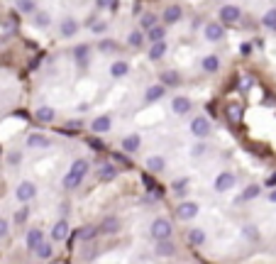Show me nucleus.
Returning <instances> with one entry per match:
<instances>
[{"instance_id":"41","label":"nucleus","mask_w":276,"mask_h":264,"mask_svg":"<svg viewBox=\"0 0 276 264\" xmlns=\"http://www.w3.org/2000/svg\"><path fill=\"white\" fill-rule=\"evenodd\" d=\"M113 162L120 164V166H125V169H130V159H127L123 152H115V154H113Z\"/></svg>"},{"instance_id":"5","label":"nucleus","mask_w":276,"mask_h":264,"mask_svg":"<svg viewBox=\"0 0 276 264\" xmlns=\"http://www.w3.org/2000/svg\"><path fill=\"white\" fill-rule=\"evenodd\" d=\"M198 203H193V200H181L179 203V208H176V218L179 220H193L196 215H198Z\"/></svg>"},{"instance_id":"39","label":"nucleus","mask_w":276,"mask_h":264,"mask_svg":"<svg viewBox=\"0 0 276 264\" xmlns=\"http://www.w3.org/2000/svg\"><path fill=\"white\" fill-rule=\"evenodd\" d=\"M49 22H52L49 12H37V15H34V25H37V27H49Z\"/></svg>"},{"instance_id":"48","label":"nucleus","mask_w":276,"mask_h":264,"mask_svg":"<svg viewBox=\"0 0 276 264\" xmlns=\"http://www.w3.org/2000/svg\"><path fill=\"white\" fill-rule=\"evenodd\" d=\"M7 232H10V230H7V220H5V218H0V240H5V237H7Z\"/></svg>"},{"instance_id":"38","label":"nucleus","mask_w":276,"mask_h":264,"mask_svg":"<svg viewBox=\"0 0 276 264\" xmlns=\"http://www.w3.org/2000/svg\"><path fill=\"white\" fill-rule=\"evenodd\" d=\"M142 42H144V34H142L139 30L130 32V37H127V44H130V47H142Z\"/></svg>"},{"instance_id":"25","label":"nucleus","mask_w":276,"mask_h":264,"mask_svg":"<svg viewBox=\"0 0 276 264\" xmlns=\"http://www.w3.org/2000/svg\"><path fill=\"white\" fill-rule=\"evenodd\" d=\"M110 125H113V120H110L108 115H100V118H95V120H93V125H91V128H93V132H98V134H100V132L110 130Z\"/></svg>"},{"instance_id":"1","label":"nucleus","mask_w":276,"mask_h":264,"mask_svg":"<svg viewBox=\"0 0 276 264\" xmlns=\"http://www.w3.org/2000/svg\"><path fill=\"white\" fill-rule=\"evenodd\" d=\"M86 174H88V162H86V159H76V162L71 164L69 174L64 176V189H66V191L78 189L81 181L86 179Z\"/></svg>"},{"instance_id":"7","label":"nucleus","mask_w":276,"mask_h":264,"mask_svg":"<svg viewBox=\"0 0 276 264\" xmlns=\"http://www.w3.org/2000/svg\"><path fill=\"white\" fill-rule=\"evenodd\" d=\"M191 132L198 137V139H203L210 134V120H208L206 115H198V118H193L191 120Z\"/></svg>"},{"instance_id":"33","label":"nucleus","mask_w":276,"mask_h":264,"mask_svg":"<svg viewBox=\"0 0 276 264\" xmlns=\"http://www.w3.org/2000/svg\"><path fill=\"white\" fill-rule=\"evenodd\" d=\"M98 49H100V54H110V52H118V49H120V44H118V42H113V39H100Z\"/></svg>"},{"instance_id":"24","label":"nucleus","mask_w":276,"mask_h":264,"mask_svg":"<svg viewBox=\"0 0 276 264\" xmlns=\"http://www.w3.org/2000/svg\"><path fill=\"white\" fill-rule=\"evenodd\" d=\"M188 242H191L193 247H201V245L206 242V230H201V228L188 230Z\"/></svg>"},{"instance_id":"34","label":"nucleus","mask_w":276,"mask_h":264,"mask_svg":"<svg viewBox=\"0 0 276 264\" xmlns=\"http://www.w3.org/2000/svg\"><path fill=\"white\" fill-rule=\"evenodd\" d=\"M139 25H142V30H152L156 25V15L154 12H144L142 20H139Z\"/></svg>"},{"instance_id":"28","label":"nucleus","mask_w":276,"mask_h":264,"mask_svg":"<svg viewBox=\"0 0 276 264\" xmlns=\"http://www.w3.org/2000/svg\"><path fill=\"white\" fill-rule=\"evenodd\" d=\"M127 71H130L127 62H115V64L110 66V76L113 78H123V76H127Z\"/></svg>"},{"instance_id":"21","label":"nucleus","mask_w":276,"mask_h":264,"mask_svg":"<svg viewBox=\"0 0 276 264\" xmlns=\"http://www.w3.org/2000/svg\"><path fill=\"white\" fill-rule=\"evenodd\" d=\"M227 120H230L232 125H240V123H242V105L230 103V105H227Z\"/></svg>"},{"instance_id":"2","label":"nucleus","mask_w":276,"mask_h":264,"mask_svg":"<svg viewBox=\"0 0 276 264\" xmlns=\"http://www.w3.org/2000/svg\"><path fill=\"white\" fill-rule=\"evenodd\" d=\"M149 235H152L156 242H159V240H171V235H174V228H171V223H169L166 218H156V220H152Z\"/></svg>"},{"instance_id":"14","label":"nucleus","mask_w":276,"mask_h":264,"mask_svg":"<svg viewBox=\"0 0 276 264\" xmlns=\"http://www.w3.org/2000/svg\"><path fill=\"white\" fill-rule=\"evenodd\" d=\"M164 25H174V22H179L181 17H184V10L179 7V5H169L166 10H164Z\"/></svg>"},{"instance_id":"10","label":"nucleus","mask_w":276,"mask_h":264,"mask_svg":"<svg viewBox=\"0 0 276 264\" xmlns=\"http://www.w3.org/2000/svg\"><path fill=\"white\" fill-rule=\"evenodd\" d=\"M225 37V27L220 22H208L206 25V39L208 42H220Z\"/></svg>"},{"instance_id":"23","label":"nucleus","mask_w":276,"mask_h":264,"mask_svg":"<svg viewBox=\"0 0 276 264\" xmlns=\"http://www.w3.org/2000/svg\"><path fill=\"white\" fill-rule=\"evenodd\" d=\"M98 235V225H83L81 230H78V242H88V240H93Z\"/></svg>"},{"instance_id":"49","label":"nucleus","mask_w":276,"mask_h":264,"mask_svg":"<svg viewBox=\"0 0 276 264\" xmlns=\"http://www.w3.org/2000/svg\"><path fill=\"white\" fill-rule=\"evenodd\" d=\"M88 144H91L95 152H100V149H103V142H100V139H88Z\"/></svg>"},{"instance_id":"27","label":"nucleus","mask_w":276,"mask_h":264,"mask_svg":"<svg viewBox=\"0 0 276 264\" xmlns=\"http://www.w3.org/2000/svg\"><path fill=\"white\" fill-rule=\"evenodd\" d=\"M164 166H166L164 157H149V159H147V169H149L152 174H159V171H164Z\"/></svg>"},{"instance_id":"31","label":"nucleus","mask_w":276,"mask_h":264,"mask_svg":"<svg viewBox=\"0 0 276 264\" xmlns=\"http://www.w3.org/2000/svg\"><path fill=\"white\" fill-rule=\"evenodd\" d=\"M88 52H91V47H88V44H78V47L73 49L76 62H78V64H88Z\"/></svg>"},{"instance_id":"44","label":"nucleus","mask_w":276,"mask_h":264,"mask_svg":"<svg viewBox=\"0 0 276 264\" xmlns=\"http://www.w3.org/2000/svg\"><path fill=\"white\" fill-rule=\"evenodd\" d=\"M206 152H208V147L203 144V142L193 144V149H191V154H193V157H206Z\"/></svg>"},{"instance_id":"20","label":"nucleus","mask_w":276,"mask_h":264,"mask_svg":"<svg viewBox=\"0 0 276 264\" xmlns=\"http://www.w3.org/2000/svg\"><path fill=\"white\" fill-rule=\"evenodd\" d=\"M27 147L30 149H47L49 147V137H44V134H30L27 137Z\"/></svg>"},{"instance_id":"18","label":"nucleus","mask_w":276,"mask_h":264,"mask_svg":"<svg viewBox=\"0 0 276 264\" xmlns=\"http://www.w3.org/2000/svg\"><path fill=\"white\" fill-rule=\"evenodd\" d=\"M42 242H44V235H42V230H39V228L30 230V232H27V237H25V245H27L30 250H37Z\"/></svg>"},{"instance_id":"42","label":"nucleus","mask_w":276,"mask_h":264,"mask_svg":"<svg viewBox=\"0 0 276 264\" xmlns=\"http://www.w3.org/2000/svg\"><path fill=\"white\" fill-rule=\"evenodd\" d=\"M267 27H272V30H276V10H269L267 15H264V20H262Z\"/></svg>"},{"instance_id":"8","label":"nucleus","mask_w":276,"mask_h":264,"mask_svg":"<svg viewBox=\"0 0 276 264\" xmlns=\"http://www.w3.org/2000/svg\"><path fill=\"white\" fill-rule=\"evenodd\" d=\"M98 232H103V235H115V232H120V218L105 215V218L100 220V225H98Z\"/></svg>"},{"instance_id":"29","label":"nucleus","mask_w":276,"mask_h":264,"mask_svg":"<svg viewBox=\"0 0 276 264\" xmlns=\"http://www.w3.org/2000/svg\"><path fill=\"white\" fill-rule=\"evenodd\" d=\"M217 68H220V59L215 54H208L206 59H203V71L206 73H217Z\"/></svg>"},{"instance_id":"19","label":"nucleus","mask_w":276,"mask_h":264,"mask_svg":"<svg viewBox=\"0 0 276 264\" xmlns=\"http://www.w3.org/2000/svg\"><path fill=\"white\" fill-rule=\"evenodd\" d=\"M164 37H166L164 25H154V27H152V30H147V34H144V39H149L152 44H154V42H164Z\"/></svg>"},{"instance_id":"22","label":"nucleus","mask_w":276,"mask_h":264,"mask_svg":"<svg viewBox=\"0 0 276 264\" xmlns=\"http://www.w3.org/2000/svg\"><path fill=\"white\" fill-rule=\"evenodd\" d=\"M159 81H161V86H179L181 76L176 71H164V73H159Z\"/></svg>"},{"instance_id":"53","label":"nucleus","mask_w":276,"mask_h":264,"mask_svg":"<svg viewBox=\"0 0 276 264\" xmlns=\"http://www.w3.org/2000/svg\"><path fill=\"white\" fill-rule=\"evenodd\" d=\"M269 200H272V203H276V191H272V194H269Z\"/></svg>"},{"instance_id":"9","label":"nucleus","mask_w":276,"mask_h":264,"mask_svg":"<svg viewBox=\"0 0 276 264\" xmlns=\"http://www.w3.org/2000/svg\"><path fill=\"white\" fill-rule=\"evenodd\" d=\"M15 196H17V200H20V203H27V200H32V198L37 196V186H34L32 181H22V184L17 186Z\"/></svg>"},{"instance_id":"37","label":"nucleus","mask_w":276,"mask_h":264,"mask_svg":"<svg viewBox=\"0 0 276 264\" xmlns=\"http://www.w3.org/2000/svg\"><path fill=\"white\" fill-rule=\"evenodd\" d=\"M144 186L149 189V194H152V196H156V198H161V194H164V191H161V186H156L149 176H144Z\"/></svg>"},{"instance_id":"50","label":"nucleus","mask_w":276,"mask_h":264,"mask_svg":"<svg viewBox=\"0 0 276 264\" xmlns=\"http://www.w3.org/2000/svg\"><path fill=\"white\" fill-rule=\"evenodd\" d=\"M95 5H98L100 10H105V7H110V5H113V0H95Z\"/></svg>"},{"instance_id":"16","label":"nucleus","mask_w":276,"mask_h":264,"mask_svg":"<svg viewBox=\"0 0 276 264\" xmlns=\"http://www.w3.org/2000/svg\"><path fill=\"white\" fill-rule=\"evenodd\" d=\"M66 235H69V223L66 220H57L54 228H52V240L61 242V240H66Z\"/></svg>"},{"instance_id":"6","label":"nucleus","mask_w":276,"mask_h":264,"mask_svg":"<svg viewBox=\"0 0 276 264\" xmlns=\"http://www.w3.org/2000/svg\"><path fill=\"white\" fill-rule=\"evenodd\" d=\"M118 166L113 164V162H103L100 166H98V181H103V184H108V181H115L118 179Z\"/></svg>"},{"instance_id":"47","label":"nucleus","mask_w":276,"mask_h":264,"mask_svg":"<svg viewBox=\"0 0 276 264\" xmlns=\"http://www.w3.org/2000/svg\"><path fill=\"white\" fill-rule=\"evenodd\" d=\"M245 237H249V240H259L257 228H254V225H247V228H245Z\"/></svg>"},{"instance_id":"45","label":"nucleus","mask_w":276,"mask_h":264,"mask_svg":"<svg viewBox=\"0 0 276 264\" xmlns=\"http://www.w3.org/2000/svg\"><path fill=\"white\" fill-rule=\"evenodd\" d=\"M91 30H93V34H103L108 30V25L105 22H91Z\"/></svg>"},{"instance_id":"30","label":"nucleus","mask_w":276,"mask_h":264,"mask_svg":"<svg viewBox=\"0 0 276 264\" xmlns=\"http://www.w3.org/2000/svg\"><path fill=\"white\" fill-rule=\"evenodd\" d=\"M54 108H49V105H42L39 110H37V120L39 123H54Z\"/></svg>"},{"instance_id":"3","label":"nucleus","mask_w":276,"mask_h":264,"mask_svg":"<svg viewBox=\"0 0 276 264\" xmlns=\"http://www.w3.org/2000/svg\"><path fill=\"white\" fill-rule=\"evenodd\" d=\"M240 17H242V12H240L237 5H222L220 12H217V20H220L222 27H225V25H237Z\"/></svg>"},{"instance_id":"46","label":"nucleus","mask_w":276,"mask_h":264,"mask_svg":"<svg viewBox=\"0 0 276 264\" xmlns=\"http://www.w3.org/2000/svg\"><path fill=\"white\" fill-rule=\"evenodd\" d=\"M186 184H188L186 179H181V181H174V191H176L179 196H184V194H186Z\"/></svg>"},{"instance_id":"12","label":"nucleus","mask_w":276,"mask_h":264,"mask_svg":"<svg viewBox=\"0 0 276 264\" xmlns=\"http://www.w3.org/2000/svg\"><path fill=\"white\" fill-rule=\"evenodd\" d=\"M154 255L156 257H174L176 255V245L171 240H159L156 247H154Z\"/></svg>"},{"instance_id":"43","label":"nucleus","mask_w":276,"mask_h":264,"mask_svg":"<svg viewBox=\"0 0 276 264\" xmlns=\"http://www.w3.org/2000/svg\"><path fill=\"white\" fill-rule=\"evenodd\" d=\"M27 218H30V210H27V208H20V210L15 213V223H17V225L27 223Z\"/></svg>"},{"instance_id":"11","label":"nucleus","mask_w":276,"mask_h":264,"mask_svg":"<svg viewBox=\"0 0 276 264\" xmlns=\"http://www.w3.org/2000/svg\"><path fill=\"white\" fill-rule=\"evenodd\" d=\"M171 108H174V113H176V115H186V113H191L193 103H191L186 96H176V98L171 100Z\"/></svg>"},{"instance_id":"32","label":"nucleus","mask_w":276,"mask_h":264,"mask_svg":"<svg viewBox=\"0 0 276 264\" xmlns=\"http://www.w3.org/2000/svg\"><path fill=\"white\" fill-rule=\"evenodd\" d=\"M254 86V78H252V73H240V78H237V88L245 93V91H249Z\"/></svg>"},{"instance_id":"40","label":"nucleus","mask_w":276,"mask_h":264,"mask_svg":"<svg viewBox=\"0 0 276 264\" xmlns=\"http://www.w3.org/2000/svg\"><path fill=\"white\" fill-rule=\"evenodd\" d=\"M257 196H259V186H254V184H252V186H247V189H245V194L240 196V200H252V198H257Z\"/></svg>"},{"instance_id":"15","label":"nucleus","mask_w":276,"mask_h":264,"mask_svg":"<svg viewBox=\"0 0 276 264\" xmlns=\"http://www.w3.org/2000/svg\"><path fill=\"white\" fill-rule=\"evenodd\" d=\"M164 93H166V86H161V83H154V86H149V88H147V93H144V100H147V103L161 100V98H164Z\"/></svg>"},{"instance_id":"13","label":"nucleus","mask_w":276,"mask_h":264,"mask_svg":"<svg viewBox=\"0 0 276 264\" xmlns=\"http://www.w3.org/2000/svg\"><path fill=\"white\" fill-rule=\"evenodd\" d=\"M78 32V22L73 20V17H64L61 22H59V34L61 37H73Z\"/></svg>"},{"instance_id":"17","label":"nucleus","mask_w":276,"mask_h":264,"mask_svg":"<svg viewBox=\"0 0 276 264\" xmlns=\"http://www.w3.org/2000/svg\"><path fill=\"white\" fill-rule=\"evenodd\" d=\"M139 147H142V137H139V134H127V137L123 139V152H127V154L139 152Z\"/></svg>"},{"instance_id":"26","label":"nucleus","mask_w":276,"mask_h":264,"mask_svg":"<svg viewBox=\"0 0 276 264\" xmlns=\"http://www.w3.org/2000/svg\"><path fill=\"white\" fill-rule=\"evenodd\" d=\"M164 54H166V42H154L152 49H149V59L152 62H159Z\"/></svg>"},{"instance_id":"36","label":"nucleus","mask_w":276,"mask_h":264,"mask_svg":"<svg viewBox=\"0 0 276 264\" xmlns=\"http://www.w3.org/2000/svg\"><path fill=\"white\" fill-rule=\"evenodd\" d=\"M34 255L39 257V260H49L52 257V245H47V242H42L37 250H34Z\"/></svg>"},{"instance_id":"35","label":"nucleus","mask_w":276,"mask_h":264,"mask_svg":"<svg viewBox=\"0 0 276 264\" xmlns=\"http://www.w3.org/2000/svg\"><path fill=\"white\" fill-rule=\"evenodd\" d=\"M15 5H17V10H20L22 15H30V12H34V0H17Z\"/></svg>"},{"instance_id":"52","label":"nucleus","mask_w":276,"mask_h":264,"mask_svg":"<svg viewBox=\"0 0 276 264\" xmlns=\"http://www.w3.org/2000/svg\"><path fill=\"white\" fill-rule=\"evenodd\" d=\"M267 184H269V186H276V174H272V176H269V181H267Z\"/></svg>"},{"instance_id":"51","label":"nucleus","mask_w":276,"mask_h":264,"mask_svg":"<svg viewBox=\"0 0 276 264\" xmlns=\"http://www.w3.org/2000/svg\"><path fill=\"white\" fill-rule=\"evenodd\" d=\"M240 52H242V57H249V52H252V44H242V49H240Z\"/></svg>"},{"instance_id":"4","label":"nucleus","mask_w":276,"mask_h":264,"mask_svg":"<svg viewBox=\"0 0 276 264\" xmlns=\"http://www.w3.org/2000/svg\"><path fill=\"white\" fill-rule=\"evenodd\" d=\"M235 184H237V176H235L232 171H222V174L215 176V184H213V186H215L217 194H225V191H230Z\"/></svg>"}]
</instances>
